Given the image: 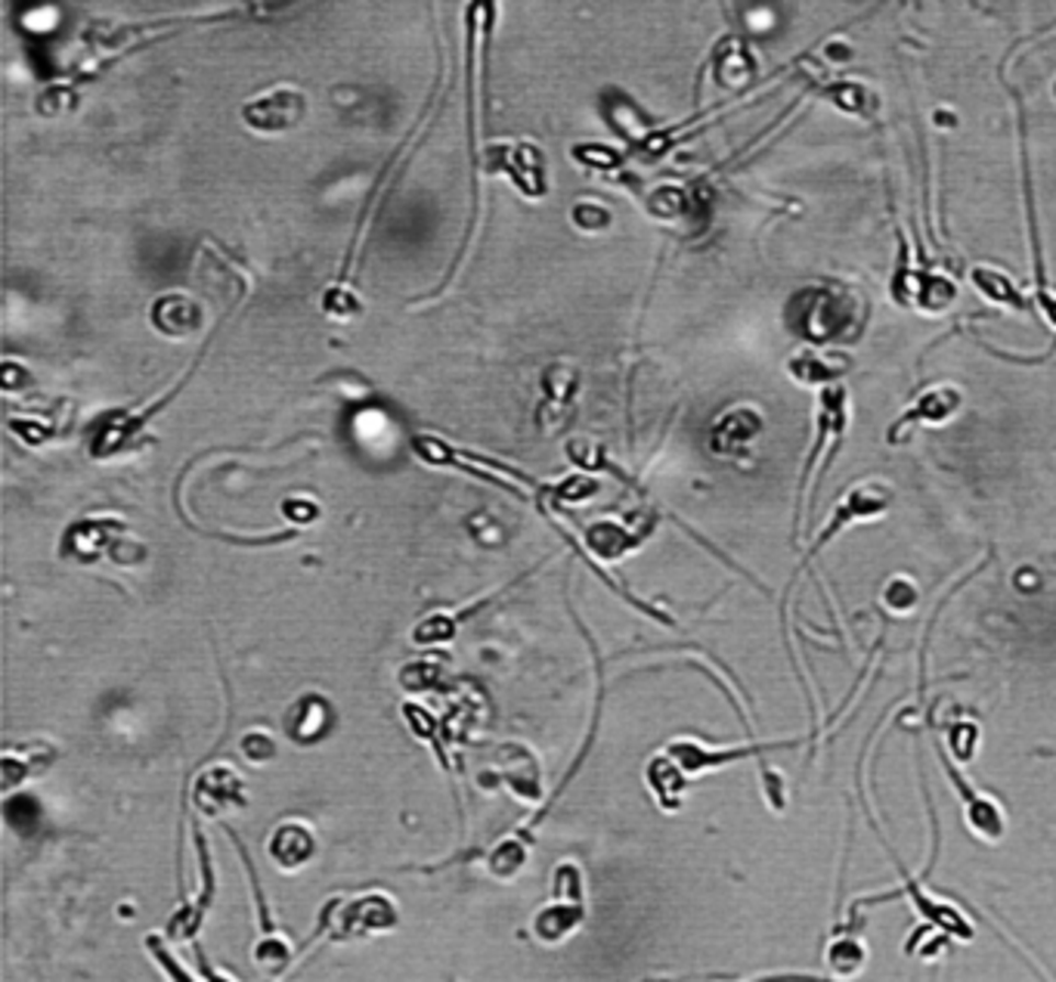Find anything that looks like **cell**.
<instances>
[{"label": "cell", "instance_id": "6da1fadb", "mask_svg": "<svg viewBox=\"0 0 1056 982\" xmlns=\"http://www.w3.org/2000/svg\"><path fill=\"white\" fill-rule=\"evenodd\" d=\"M784 319L791 332L811 345L840 341L855 329V295L843 289H806L793 295Z\"/></svg>", "mask_w": 1056, "mask_h": 982}, {"label": "cell", "instance_id": "7a4b0ae2", "mask_svg": "<svg viewBox=\"0 0 1056 982\" xmlns=\"http://www.w3.org/2000/svg\"><path fill=\"white\" fill-rule=\"evenodd\" d=\"M397 921H400L397 905L385 893H366L356 899L334 895L319 912V933L332 943H348V939L390 933L397 927Z\"/></svg>", "mask_w": 1056, "mask_h": 982}, {"label": "cell", "instance_id": "3957f363", "mask_svg": "<svg viewBox=\"0 0 1056 982\" xmlns=\"http://www.w3.org/2000/svg\"><path fill=\"white\" fill-rule=\"evenodd\" d=\"M586 921V880L574 861H561L552 878V902L533 917V936L543 946H561Z\"/></svg>", "mask_w": 1056, "mask_h": 982}, {"label": "cell", "instance_id": "277c9868", "mask_svg": "<svg viewBox=\"0 0 1056 982\" xmlns=\"http://www.w3.org/2000/svg\"><path fill=\"white\" fill-rule=\"evenodd\" d=\"M193 803L205 819H224L229 812L248 806L246 781L229 766H212L195 778Z\"/></svg>", "mask_w": 1056, "mask_h": 982}, {"label": "cell", "instance_id": "5b68a950", "mask_svg": "<svg viewBox=\"0 0 1056 982\" xmlns=\"http://www.w3.org/2000/svg\"><path fill=\"white\" fill-rule=\"evenodd\" d=\"M777 744H750V747H704L701 741H691V737H675L672 744H667L663 754L679 766V772L685 778H697L704 772H716L723 769L728 763H738V759H747V756L762 754V750H772Z\"/></svg>", "mask_w": 1056, "mask_h": 982}, {"label": "cell", "instance_id": "8992f818", "mask_svg": "<svg viewBox=\"0 0 1056 982\" xmlns=\"http://www.w3.org/2000/svg\"><path fill=\"white\" fill-rule=\"evenodd\" d=\"M889 503H893V493H889V487H883V484H862V487L849 490L843 503L833 511V521H828V527L821 530V537L811 543L809 555H818V552H821L840 530L852 524V521H867V518L883 515V511L889 509Z\"/></svg>", "mask_w": 1056, "mask_h": 982}, {"label": "cell", "instance_id": "52a82bcc", "mask_svg": "<svg viewBox=\"0 0 1056 982\" xmlns=\"http://www.w3.org/2000/svg\"><path fill=\"white\" fill-rule=\"evenodd\" d=\"M942 766H945V772H949L951 788H957L961 800H964V819H967L969 831H973L979 840H986V843L1003 840V834H1007V819H1003L1001 806H998L991 797H986V793H976V790L969 788L967 781H964V775L957 772L949 759H942Z\"/></svg>", "mask_w": 1056, "mask_h": 982}, {"label": "cell", "instance_id": "ba28073f", "mask_svg": "<svg viewBox=\"0 0 1056 982\" xmlns=\"http://www.w3.org/2000/svg\"><path fill=\"white\" fill-rule=\"evenodd\" d=\"M493 766L499 781H502L511 793H518L521 800L536 803V800L543 797L540 763H536V756L530 754L524 744H502V747H496Z\"/></svg>", "mask_w": 1056, "mask_h": 982}, {"label": "cell", "instance_id": "9c48e42d", "mask_svg": "<svg viewBox=\"0 0 1056 982\" xmlns=\"http://www.w3.org/2000/svg\"><path fill=\"white\" fill-rule=\"evenodd\" d=\"M845 431V387L843 385H825L821 394H818V440L811 447L809 459L803 465V474H799V499L806 493V484L811 481V472L818 465V459L825 456V447L828 440L840 443Z\"/></svg>", "mask_w": 1056, "mask_h": 982}, {"label": "cell", "instance_id": "30bf717a", "mask_svg": "<svg viewBox=\"0 0 1056 982\" xmlns=\"http://www.w3.org/2000/svg\"><path fill=\"white\" fill-rule=\"evenodd\" d=\"M266 856L285 874L300 871L317 856V834L307 822H282L266 840Z\"/></svg>", "mask_w": 1056, "mask_h": 982}, {"label": "cell", "instance_id": "8fae6325", "mask_svg": "<svg viewBox=\"0 0 1056 982\" xmlns=\"http://www.w3.org/2000/svg\"><path fill=\"white\" fill-rule=\"evenodd\" d=\"M124 524L112 518H88L66 530L63 537V555H71L78 562H96L103 552H112L122 540Z\"/></svg>", "mask_w": 1056, "mask_h": 982}, {"label": "cell", "instance_id": "7c38bea8", "mask_svg": "<svg viewBox=\"0 0 1056 982\" xmlns=\"http://www.w3.org/2000/svg\"><path fill=\"white\" fill-rule=\"evenodd\" d=\"M957 409H961V391H954V387L949 385L933 387V391H927L911 409H905V413L898 416L896 425L889 428V443H898L901 431H908L911 425H920V421H923V425H942V421H949Z\"/></svg>", "mask_w": 1056, "mask_h": 982}, {"label": "cell", "instance_id": "4fadbf2b", "mask_svg": "<svg viewBox=\"0 0 1056 982\" xmlns=\"http://www.w3.org/2000/svg\"><path fill=\"white\" fill-rule=\"evenodd\" d=\"M896 298L898 304L917 307L923 314H942L957 298V289L954 282L933 273H905V289H896Z\"/></svg>", "mask_w": 1056, "mask_h": 982}, {"label": "cell", "instance_id": "5bb4252c", "mask_svg": "<svg viewBox=\"0 0 1056 982\" xmlns=\"http://www.w3.org/2000/svg\"><path fill=\"white\" fill-rule=\"evenodd\" d=\"M759 428H762V419H759L753 409H731V413H725L723 419L713 425L709 447H713V453H719V456H735L740 447H747L750 440L757 438Z\"/></svg>", "mask_w": 1056, "mask_h": 982}, {"label": "cell", "instance_id": "9a60e30c", "mask_svg": "<svg viewBox=\"0 0 1056 982\" xmlns=\"http://www.w3.org/2000/svg\"><path fill=\"white\" fill-rule=\"evenodd\" d=\"M329 722H332L329 703L317 698V695H310V698L295 703V710L288 713L285 729H288V737H292L295 744L310 747V744H317L319 737L329 732Z\"/></svg>", "mask_w": 1056, "mask_h": 982}, {"label": "cell", "instance_id": "2e32d148", "mask_svg": "<svg viewBox=\"0 0 1056 982\" xmlns=\"http://www.w3.org/2000/svg\"><path fill=\"white\" fill-rule=\"evenodd\" d=\"M300 112H304V100L298 93L280 90L273 97L258 100L254 105H246V122H251L254 127H264V131H280V127L298 122Z\"/></svg>", "mask_w": 1056, "mask_h": 982}, {"label": "cell", "instance_id": "e0dca14e", "mask_svg": "<svg viewBox=\"0 0 1056 982\" xmlns=\"http://www.w3.org/2000/svg\"><path fill=\"white\" fill-rule=\"evenodd\" d=\"M645 781L648 788L657 797V803L667 809V812H675L682 806V793H685V775L679 772V766L669 759L667 754L654 756L648 763V772H645Z\"/></svg>", "mask_w": 1056, "mask_h": 982}, {"label": "cell", "instance_id": "ac0fdd59", "mask_svg": "<svg viewBox=\"0 0 1056 982\" xmlns=\"http://www.w3.org/2000/svg\"><path fill=\"white\" fill-rule=\"evenodd\" d=\"M638 540H641V533H633V530H626L623 524H614V521H599V524H592L586 530V545L592 549V555H599L604 562L626 555L629 549L638 545Z\"/></svg>", "mask_w": 1056, "mask_h": 982}, {"label": "cell", "instance_id": "d6986e66", "mask_svg": "<svg viewBox=\"0 0 1056 982\" xmlns=\"http://www.w3.org/2000/svg\"><path fill=\"white\" fill-rule=\"evenodd\" d=\"M295 958H298V948L292 946V943L276 930H266L264 936L254 943V948H251V961H254V967H258L261 973H266V977L285 973Z\"/></svg>", "mask_w": 1056, "mask_h": 982}, {"label": "cell", "instance_id": "ffe728a7", "mask_svg": "<svg viewBox=\"0 0 1056 982\" xmlns=\"http://www.w3.org/2000/svg\"><path fill=\"white\" fill-rule=\"evenodd\" d=\"M753 75H757V63L738 41H728L723 50L716 53V81L723 88H743L750 84Z\"/></svg>", "mask_w": 1056, "mask_h": 982}, {"label": "cell", "instance_id": "44dd1931", "mask_svg": "<svg viewBox=\"0 0 1056 982\" xmlns=\"http://www.w3.org/2000/svg\"><path fill=\"white\" fill-rule=\"evenodd\" d=\"M825 97L837 105L845 115H859V118H871L877 112V97L864 84H852V81H833L825 88Z\"/></svg>", "mask_w": 1056, "mask_h": 982}, {"label": "cell", "instance_id": "7402d4cb", "mask_svg": "<svg viewBox=\"0 0 1056 982\" xmlns=\"http://www.w3.org/2000/svg\"><path fill=\"white\" fill-rule=\"evenodd\" d=\"M156 326H159L161 332L171 335L193 332L195 326H198V311H195L193 301L180 298V295L161 298L159 304H156Z\"/></svg>", "mask_w": 1056, "mask_h": 982}, {"label": "cell", "instance_id": "603a6c76", "mask_svg": "<svg viewBox=\"0 0 1056 982\" xmlns=\"http://www.w3.org/2000/svg\"><path fill=\"white\" fill-rule=\"evenodd\" d=\"M50 763H54V747H50V750H47V747H44V750H25V747H22V759H19L16 750H10V754L3 756V788L13 790L22 778L47 772Z\"/></svg>", "mask_w": 1056, "mask_h": 982}, {"label": "cell", "instance_id": "cb8c5ba5", "mask_svg": "<svg viewBox=\"0 0 1056 982\" xmlns=\"http://www.w3.org/2000/svg\"><path fill=\"white\" fill-rule=\"evenodd\" d=\"M973 282H976V289H979L986 298L995 301V304H1007V307H1013V311H1025V307H1029V301L1022 298L1020 292L1013 289V282L1007 280L1003 273H998V270L976 267V270H973Z\"/></svg>", "mask_w": 1056, "mask_h": 982}, {"label": "cell", "instance_id": "d4e9b609", "mask_svg": "<svg viewBox=\"0 0 1056 982\" xmlns=\"http://www.w3.org/2000/svg\"><path fill=\"white\" fill-rule=\"evenodd\" d=\"M864 961H867V948H864L862 939H855V936L837 939V943L828 948V964L837 977H855V973H862Z\"/></svg>", "mask_w": 1056, "mask_h": 982}, {"label": "cell", "instance_id": "484cf974", "mask_svg": "<svg viewBox=\"0 0 1056 982\" xmlns=\"http://www.w3.org/2000/svg\"><path fill=\"white\" fill-rule=\"evenodd\" d=\"M146 951L152 955V961L164 970V977L171 982H205V980H195L193 973L186 970V967L180 964L174 958V951H171V946H168V939L164 936H146Z\"/></svg>", "mask_w": 1056, "mask_h": 982}, {"label": "cell", "instance_id": "4316f807", "mask_svg": "<svg viewBox=\"0 0 1056 982\" xmlns=\"http://www.w3.org/2000/svg\"><path fill=\"white\" fill-rule=\"evenodd\" d=\"M840 369H833L828 363V360H821V357H793L791 360V375L796 379V382H803V385H830V379L837 375Z\"/></svg>", "mask_w": 1056, "mask_h": 982}, {"label": "cell", "instance_id": "83f0119b", "mask_svg": "<svg viewBox=\"0 0 1056 982\" xmlns=\"http://www.w3.org/2000/svg\"><path fill=\"white\" fill-rule=\"evenodd\" d=\"M917 598H920V592H917V586L908 577H893L886 583V589H883V605H886L889 611H896V614L915 611Z\"/></svg>", "mask_w": 1056, "mask_h": 982}, {"label": "cell", "instance_id": "f1b7e54d", "mask_svg": "<svg viewBox=\"0 0 1056 982\" xmlns=\"http://www.w3.org/2000/svg\"><path fill=\"white\" fill-rule=\"evenodd\" d=\"M239 750H242L248 763L264 766V763H270V759L276 756V744H273V737L266 735V732H248V735L242 737V744H239Z\"/></svg>", "mask_w": 1056, "mask_h": 982}, {"label": "cell", "instance_id": "f546056e", "mask_svg": "<svg viewBox=\"0 0 1056 982\" xmlns=\"http://www.w3.org/2000/svg\"><path fill=\"white\" fill-rule=\"evenodd\" d=\"M574 221H577L580 227L592 229V227H604L611 217H608V211L599 208V205H580V208L574 211Z\"/></svg>", "mask_w": 1056, "mask_h": 982}, {"label": "cell", "instance_id": "4dcf8cb0", "mask_svg": "<svg viewBox=\"0 0 1056 982\" xmlns=\"http://www.w3.org/2000/svg\"><path fill=\"white\" fill-rule=\"evenodd\" d=\"M762 785H765V797H769L772 809H784V800H787V793H784V781L775 778L772 769H762Z\"/></svg>", "mask_w": 1056, "mask_h": 982}, {"label": "cell", "instance_id": "1f68e13d", "mask_svg": "<svg viewBox=\"0 0 1056 982\" xmlns=\"http://www.w3.org/2000/svg\"><path fill=\"white\" fill-rule=\"evenodd\" d=\"M577 158H582V161H599V168H614L616 165V153H611V149H604V146H580L577 149Z\"/></svg>", "mask_w": 1056, "mask_h": 982}, {"label": "cell", "instance_id": "d6a6232c", "mask_svg": "<svg viewBox=\"0 0 1056 982\" xmlns=\"http://www.w3.org/2000/svg\"><path fill=\"white\" fill-rule=\"evenodd\" d=\"M282 511H285V518H292V521H298V524L317 518V506H310V503H304V499H288V503L282 506Z\"/></svg>", "mask_w": 1056, "mask_h": 982}, {"label": "cell", "instance_id": "836d02e7", "mask_svg": "<svg viewBox=\"0 0 1056 982\" xmlns=\"http://www.w3.org/2000/svg\"><path fill=\"white\" fill-rule=\"evenodd\" d=\"M747 982H825L818 977H796V973H784V977H762V980H747Z\"/></svg>", "mask_w": 1056, "mask_h": 982}, {"label": "cell", "instance_id": "e575fe53", "mask_svg": "<svg viewBox=\"0 0 1056 982\" xmlns=\"http://www.w3.org/2000/svg\"><path fill=\"white\" fill-rule=\"evenodd\" d=\"M1054 93H1056V88H1054Z\"/></svg>", "mask_w": 1056, "mask_h": 982}]
</instances>
